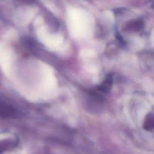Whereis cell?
<instances>
[{
    "label": "cell",
    "mask_w": 154,
    "mask_h": 154,
    "mask_svg": "<svg viewBox=\"0 0 154 154\" xmlns=\"http://www.w3.org/2000/svg\"><path fill=\"white\" fill-rule=\"evenodd\" d=\"M15 114V109L7 103L0 101V117H10Z\"/></svg>",
    "instance_id": "obj_1"
},
{
    "label": "cell",
    "mask_w": 154,
    "mask_h": 154,
    "mask_svg": "<svg viewBox=\"0 0 154 154\" xmlns=\"http://www.w3.org/2000/svg\"><path fill=\"white\" fill-rule=\"evenodd\" d=\"M112 75L109 74L105 78L103 83L97 87V90L99 92H101L103 93H106L109 91L112 86Z\"/></svg>",
    "instance_id": "obj_2"
},
{
    "label": "cell",
    "mask_w": 154,
    "mask_h": 154,
    "mask_svg": "<svg viewBox=\"0 0 154 154\" xmlns=\"http://www.w3.org/2000/svg\"><path fill=\"white\" fill-rule=\"evenodd\" d=\"M153 116L152 114H148L144 122L143 128L146 131H152L153 129Z\"/></svg>",
    "instance_id": "obj_3"
},
{
    "label": "cell",
    "mask_w": 154,
    "mask_h": 154,
    "mask_svg": "<svg viewBox=\"0 0 154 154\" xmlns=\"http://www.w3.org/2000/svg\"><path fill=\"white\" fill-rule=\"evenodd\" d=\"M143 23L141 20H134L130 22L129 26V28L131 27V28H132L131 29H133L134 31H138L143 26Z\"/></svg>",
    "instance_id": "obj_4"
}]
</instances>
